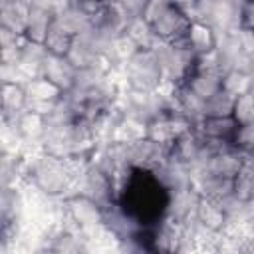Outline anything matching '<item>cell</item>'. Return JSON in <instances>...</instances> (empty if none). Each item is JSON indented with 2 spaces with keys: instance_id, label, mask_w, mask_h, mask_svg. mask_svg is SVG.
Segmentation results:
<instances>
[{
  "instance_id": "6da1fadb",
  "label": "cell",
  "mask_w": 254,
  "mask_h": 254,
  "mask_svg": "<svg viewBox=\"0 0 254 254\" xmlns=\"http://www.w3.org/2000/svg\"><path fill=\"white\" fill-rule=\"evenodd\" d=\"M190 24H192L190 18H189L181 8H177V6L173 4V6H169V8L151 24V28H153V32H155L161 40L171 42V40H175V38H179V36L189 34Z\"/></svg>"
},
{
  "instance_id": "7a4b0ae2",
  "label": "cell",
  "mask_w": 254,
  "mask_h": 254,
  "mask_svg": "<svg viewBox=\"0 0 254 254\" xmlns=\"http://www.w3.org/2000/svg\"><path fill=\"white\" fill-rule=\"evenodd\" d=\"M75 73H77V67L65 56L50 54L44 60V77L54 81L62 91H69L75 85Z\"/></svg>"
},
{
  "instance_id": "3957f363",
  "label": "cell",
  "mask_w": 254,
  "mask_h": 254,
  "mask_svg": "<svg viewBox=\"0 0 254 254\" xmlns=\"http://www.w3.org/2000/svg\"><path fill=\"white\" fill-rule=\"evenodd\" d=\"M236 129H238V123H236V119L232 115H228V117H204L200 123L192 125V131H196L204 139H226V141H232Z\"/></svg>"
},
{
  "instance_id": "277c9868",
  "label": "cell",
  "mask_w": 254,
  "mask_h": 254,
  "mask_svg": "<svg viewBox=\"0 0 254 254\" xmlns=\"http://www.w3.org/2000/svg\"><path fill=\"white\" fill-rule=\"evenodd\" d=\"M67 206H69V212L77 220L79 226L97 224V222L103 220V208L95 200H91L89 196H85V194H77V196L69 198L67 200Z\"/></svg>"
},
{
  "instance_id": "5b68a950",
  "label": "cell",
  "mask_w": 254,
  "mask_h": 254,
  "mask_svg": "<svg viewBox=\"0 0 254 254\" xmlns=\"http://www.w3.org/2000/svg\"><path fill=\"white\" fill-rule=\"evenodd\" d=\"M190 91H194L200 99H208L218 89H222V75L214 71H196L190 75V79L185 81Z\"/></svg>"
},
{
  "instance_id": "8992f818",
  "label": "cell",
  "mask_w": 254,
  "mask_h": 254,
  "mask_svg": "<svg viewBox=\"0 0 254 254\" xmlns=\"http://www.w3.org/2000/svg\"><path fill=\"white\" fill-rule=\"evenodd\" d=\"M196 218L206 224L208 228H214V230H220L224 220H226V214L222 212L220 204L216 198H210V196H200L198 198V204H196Z\"/></svg>"
},
{
  "instance_id": "52a82bcc",
  "label": "cell",
  "mask_w": 254,
  "mask_h": 254,
  "mask_svg": "<svg viewBox=\"0 0 254 254\" xmlns=\"http://www.w3.org/2000/svg\"><path fill=\"white\" fill-rule=\"evenodd\" d=\"M234 101H236V95L228 93L226 89H218L214 95L204 99L202 113H204V117H228V115H232Z\"/></svg>"
},
{
  "instance_id": "ba28073f",
  "label": "cell",
  "mask_w": 254,
  "mask_h": 254,
  "mask_svg": "<svg viewBox=\"0 0 254 254\" xmlns=\"http://www.w3.org/2000/svg\"><path fill=\"white\" fill-rule=\"evenodd\" d=\"M16 127L24 135V139H42L44 129H46V117L24 109L16 121Z\"/></svg>"
},
{
  "instance_id": "9c48e42d",
  "label": "cell",
  "mask_w": 254,
  "mask_h": 254,
  "mask_svg": "<svg viewBox=\"0 0 254 254\" xmlns=\"http://www.w3.org/2000/svg\"><path fill=\"white\" fill-rule=\"evenodd\" d=\"M189 38H190L192 48H194L198 54L216 48V34L212 32L210 26H206V24H202V22H192V24H190V28H189Z\"/></svg>"
},
{
  "instance_id": "30bf717a",
  "label": "cell",
  "mask_w": 254,
  "mask_h": 254,
  "mask_svg": "<svg viewBox=\"0 0 254 254\" xmlns=\"http://www.w3.org/2000/svg\"><path fill=\"white\" fill-rule=\"evenodd\" d=\"M73 38L75 36H71V34H67L65 30H62L58 24H56V20L52 22V26H50V32H48V38H46V48H48V52L50 54H54V56H67V52H69V48H71V44H73Z\"/></svg>"
},
{
  "instance_id": "8fae6325",
  "label": "cell",
  "mask_w": 254,
  "mask_h": 254,
  "mask_svg": "<svg viewBox=\"0 0 254 254\" xmlns=\"http://www.w3.org/2000/svg\"><path fill=\"white\" fill-rule=\"evenodd\" d=\"M24 89L26 95L32 99H50V101H58L62 93V89L48 77H34L24 85Z\"/></svg>"
},
{
  "instance_id": "7c38bea8",
  "label": "cell",
  "mask_w": 254,
  "mask_h": 254,
  "mask_svg": "<svg viewBox=\"0 0 254 254\" xmlns=\"http://www.w3.org/2000/svg\"><path fill=\"white\" fill-rule=\"evenodd\" d=\"M26 89L20 83H4L2 85V105H4V115L18 113L26 107Z\"/></svg>"
},
{
  "instance_id": "4fadbf2b",
  "label": "cell",
  "mask_w": 254,
  "mask_h": 254,
  "mask_svg": "<svg viewBox=\"0 0 254 254\" xmlns=\"http://www.w3.org/2000/svg\"><path fill=\"white\" fill-rule=\"evenodd\" d=\"M250 81H252V75H244L236 69H230L222 75V89H226L228 93L238 97L250 89Z\"/></svg>"
},
{
  "instance_id": "5bb4252c",
  "label": "cell",
  "mask_w": 254,
  "mask_h": 254,
  "mask_svg": "<svg viewBox=\"0 0 254 254\" xmlns=\"http://www.w3.org/2000/svg\"><path fill=\"white\" fill-rule=\"evenodd\" d=\"M232 117L236 119L238 125L254 121V97H252L250 91H246V93L236 97L234 109H232Z\"/></svg>"
},
{
  "instance_id": "9a60e30c",
  "label": "cell",
  "mask_w": 254,
  "mask_h": 254,
  "mask_svg": "<svg viewBox=\"0 0 254 254\" xmlns=\"http://www.w3.org/2000/svg\"><path fill=\"white\" fill-rule=\"evenodd\" d=\"M232 145L242 153H252L254 151V121L238 125V129L232 137Z\"/></svg>"
},
{
  "instance_id": "2e32d148",
  "label": "cell",
  "mask_w": 254,
  "mask_h": 254,
  "mask_svg": "<svg viewBox=\"0 0 254 254\" xmlns=\"http://www.w3.org/2000/svg\"><path fill=\"white\" fill-rule=\"evenodd\" d=\"M232 69H236V71H240V73H244V75H254V60H252V54L240 52V54L234 58Z\"/></svg>"
},
{
  "instance_id": "e0dca14e",
  "label": "cell",
  "mask_w": 254,
  "mask_h": 254,
  "mask_svg": "<svg viewBox=\"0 0 254 254\" xmlns=\"http://www.w3.org/2000/svg\"><path fill=\"white\" fill-rule=\"evenodd\" d=\"M238 40H240L242 52L254 54V30H250V28H240V30H238Z\"/></svg>"
},
{
  "instance_id": "ac0fdd59",
  "label": "cell",
  "mask_w": 254,
  "mask_h": 254,
  "mask_svg": "<svg viewBox=\"0 0 254 254\" xmlns=\"http://www.w3.org/2000/svg\"><path fill=\"white\" fill-rule=\"evenodd\" d=\"M242 28L254 30V0H248L242 8Z\"/></svg>"
},
{
  "instance_id": "d6986e66",
  "label": "cell",
  "mask_w": 254,
  "mask_h": 254,
  "mask_svg": "<svg viewBox=\"0 0 254 254\" xmlns=\"http://www.w3.org/2000/svg\"><path fill=\"white\" fill-rule=\"evenodd\" d=\"M252 60H254V54H252Z\"/></svg>"
},
{
  "instance_id": "ffe728a7",
  "label": "cell",
  "mask_w": 254,
  "mask_h": 254,
  "mask_svg": "<svg viewBox=\"0 0 254 254\" xmlns=\"http://www.w3.org/2000/svg\"><path fill=\"white\" fill-rule=\"evenodd\" d=\"M252 204H254V198H252Z\"/></svg>"
}]
</instances>
